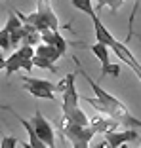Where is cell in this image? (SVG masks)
I'll use <instances>...</instances> for the list:
<instances>
[{
  "label": "cell",
  "instance_id": "obj_13",
  "mask_svg": "<svg viewBox=\"0 0 141 148\" xmlns=\"http://www.w3.org/2000/svg\"><path fill=\"white\" fill-rule=\"evenodd\" d=\"M4 29L10 32V38H12V46H17V44L21 42V38H23V23L19 21V17L15 15V12L10 13L8 23H6Z\"/></svg>",
  "mask_w": 141,
  "mask_h": 148
},
{
  "label": "cell",
  "instance_id": "obj_24",
  "mask_svg": "<svg viewBox=\"0 0 141 148\" xmlns=\"http://www.w3.org/2000/svg\"><path fill=\"white\" fill-rule=\"evenodd\" d=\"M21 146H23V148H32V146H31L29 143H21Z\"/></svg>",
  "mask_w": 141,
  "mask_h": 148
},
{
  "label": "cell",
  "instance_id": "obj_2",
  "mask_svg": "<svg viewBox=\"0 0 141 148\" xmlns=\"http://www.w3.org/2000/svg\"><path fill=\"white\" fill-rule=\"evenodd\" d=\"M76 72H70L67 74L63 80H59L55 84V91H61L63 93V99H61V108H63V116L69 118L73 123L76 125H90V118L88 114L80 108L78 101H80V95L76 91Z\"/></svg>",
  "mask_w": 141,
  "mask_h": 148
},
{
  "label": "cell",
  "instance_id": "obj_15",
  "mask_svg": "<svg viewBox=\"0 0 141 148\" xmlns=\"http://www.w3.org/2000/svg\"><path fill=\"white\" fill-rule=\"evenodd\" d=\"M13 116L17 118V120H19V123H21V125L25 127L27 135H29V144H31L32 148H48V146H46L44 143H42V140L38 139V137H36V133H35V129H32V125H31V122H29V120H25V118L17 116L15 112H13Z\"/></svg>",
  "mask_w": 141,
  "mask_h": 148
},
{
  "label": "cell",
  "instance_id": "obj_25",
  "mask_svg": "<svg viewBox=\"0 0 141 148\" xmlns=\"http://www.w3.org/2000/svg\"><path fill=\"white\" fill-rule=\"evenodd\" d=\"M133 2H135V4H139V0H133Z\"/></svg>",
  "mask_w": 141,
  "mask_h": 148
},
{
  "label": "cell",
  "instance_id": "obj_6",
  "mask_svg": "<svg viewBox=\"0 0 141 148\" xmlns=\"http://www.w3.org/2000/svg\"><path fill=\"white\" fill-rule=\"evenodd\" d=\"M29 122H31L36 137H38L46 146H48V148H55V133H53V127H52V123L42 116V112H40L38 108H36V112L31 116Z\"/></svg>",
  "mask_w": 141,
  "mask_h": 148
},
{
  "label": "cell",
  "instance_id": "obj_21",
  "mask_svg": "<svg viewBox=\"0 0 141 148\" xmlns=\"http://www.w3.org/2000/svg\"><path fill=\"white\" fill-rule=\"evenodd\" d=\"M93 148H111V146H109V143H107V140L103 139V140H99V143H97Z\"/></svg>",
  "mask_w": 141,
  "mask_h": 148
},
{
  "label": "cell",
  "instance_id": "obj_14",
  "mask_svg": "<svg viewBox=\"0 0 141 148\" xmlns=\"http://www.w3.org/2000/svg\"><path fill=\"white\" fill-rule=\"evenodd\" d=\"M35 55H38V57H42V59H46V61H50V63H55L61 59V53H59V49L57 48H53V46H48V44H38L35 48Z\"/></svg>",
  "mask_w": 141,
  "mask_h": 148
},
{
  "label": "cell",
  "instance_id": "obj_16",
  "mask_svg": "<svg viewBox=\"0 0 141 148\" xmlns=\"http://www.w3.org/2000/svg\"><path fill=\"white\" fill-rule=\"evenodd\" d=\"M70 4L75 6L76 10L84 12L86 15H90V17H93V15H95V10H93V0H70Z\"/></svg>",
  "mask_w": 141,
  "mask_h": 148
},
{
  "label": "cell",
  "instance_id": "obj_19",
  "mask_svg": "<svg viewBox=\"0 0 141 148\" xmlns=\"http://www.w3.org/2000/svg\"><path fill=\"white\" fill-rule=\"evenodd\" d=\"M0 48L6 51L12 48V38H10V32L6 29H0Z\"/></svg>",
  "mask_w": 141,
  "mask_h": 148
},
{
  "label": "cell",
  "instance_id": "obj_11",
  "mask_svg": "<svg viewBox=\"0 0 141 148\" xmlns=\"http://www.w3.org/2000/svg\"><path fill=\"white\" fill-rule=\"evenodd\" d=\"M92 21H93V32H95V40H97V44H103V46H107V48L111 49V46L116 42V38L113 36V32H111L109 29H107V27L101 23L99 15H93Z\"/></svg>",
  "mask_w": 141,
  "mask_h": 148
},
{
  "label": "cell",
  "instance_id": "obj_8",
  "mask_svg": "<svg viewBox=\"0 0 141 148\" xmlns=\"http://www.w3.org/2000/svg\"><path fill=\"white\" fill-rule=\"evenodd\" d=\"M111 49H113V53H115V55L118 57L120 61H124L126 65L130 66V69L133 70V74H135L137 78H139V82H141V63L137 61L135 55H133V53L128 49V46L116 40V42L113 44V46H111Z\"/></svg>",
  "mask_w": 141,
  "mask_h": 148
},
{
  "label": "cell",
  "instance_id": "obj_5",
  "mask_svg": "<svg viewBox=\"0 0 141 148\" xmlns=\"http://www.w3.org/2000/svg\"><path fill=\"white\" fill-rule=\"evenodd\" d=\"M21 82H23V89L29 91L36 99H48V101L55 99V84L42 78H31V76H23Z\"/></svg>",
  "mask_w": 141,
  "mask_h": 148
},
{
  "label": "cell",
  "instance_id": "obj_17",
  "mask_svg": "<svg viewBox=\"0 0 141 148\" xmlns=\"http://www.w3.org/2000/svg\"><path fill=\"white\" fill-rule=\"evenodd\" d=\"M122 4H124V0H93V10H103L105 6H109L113 12H118L120 8H122Z\"/></svg>",
  "mask_w": 141,
  "mask_h": 148
},
{
  "label": "cell",
  "instance_id": "obj_26",
  "mask_svg": "<svg viewBox=\"0 0 141 148\" xmlns=\"http://www.w3.org/2000/svg\"><path fill=\"white\" fill-rule=\"evenodd\" d=\"M139 140H141V139H139Z\"/></svg>",
  "mask_w": 141,
  "mask_h": 148
},
{
  "label": "cell",
  "instance_id": "obj_10",
  "mask_svg": "<svg viewBox=\"0 0 141 148\" xmlns=\"http://www.w3.org/2000/svg\"><path fill=\"white\" fill-rule=\"evenodd\" d=\"M103 139L109 143L111 148H118L122 144H128L130 140H139V133L133 129H126V131H113V133H107L103 135Z\"/></svg>",
  "mask_w": 141,
  "mask_h": 148
},
{
  "label": "cell",
  "instance_id": "obj_9",
  "mask_svg": "<svg viewBox=\"0 0 141 148\" xmlns=\"http://www.w3.org/2000/svg\"><path fill=\"white\" fill-rule=\"evenodd\" d=\"M90 127H92L95 133H103V135H107V133L118 131L120 123L115 122L113 118L105 116V114H95V116L90 118Z\"/></svg>",
  "mask_w": 141,
  "mask_h": 148
},
{
  "label": "cell",
  "instance_id": "obj_18",
  "mask_svg": "<svg viewBox=\"0 0 141 148\" xmlns=\"http://www.w3.org/2000/svg\"><path fill=\"white\" fill-rule=\"evenodd\" d=\"M32 65H35L36 69L48 70V72H57V66L53 65V63L46 61V59H42V57H38V55H35V57H32Z\"/></svg>",
  "mask_w": 141,
  "mask_h": 148
},
{
  "label": "cell",
  "instance_id": "obj_23",
  "mask_svg": "<svg viewBox=\"0 0 141 148\" xmlns=\"http://www.w3.org/2000/svg\"><path fill=\"white\" fill-rule=\"evenodd\" d=\"M0 70H6V59L0 55Z\"/></svg>",
  "mask_w": 141,
  "mask_h": 148
},
{
  "label": "cell",
  "instance_id": "obj_3",
  "mask_svg": "<svg viewBox=\"0 0 141 148\" xmlns=\"http://www.w3.org/2000/svg\"><path fill=\"white\" fill-rule=\"evenodd\" d=\"M15 12V10H13ZM15 15L19 17V21L23 25H31L35 27L38 32H44V31H59V19L57 15L53 13L52 6L48 8H36L32 13H19L15 12Z\"/></svg>",
  "mask_w": 141,
  "mask_h": 148
},
{
  "label": "cell",
  "instance_id": "obj_12",
  "mask_svg": "<svg viewBox=\"0 0 141 148\" xmlns=\"http://www.w3.org/2000/svg\"><path fill=\"white\" fill-rule=\"evenodd\" d=\"M32 61H29V59H23L21 53L19 51H13L12 55L6 59V74L8 76H12V74H15L17 70H32Z\"/></svg>",
  "mask_w": 141,
  "mask_h": 148
},
{
  "label": "cell",
  "instance_id": "obj_1",
  "mask_svg": "<svg viewBox=\"0 0 141 148\" xmlns=\"http://www.w3.org/2000/svg\"><path fill=\"white\" fill-rule=\"evenodd\" d=\"M75 63L78 65L76 59H75ZM78 72L86 78V82L90 84V87H92V91H93V97H82V101H88L90 105L97 110V114H105V116L113 118V120L118 122L120 125H126V129L141 127V122L137 120L135 116H132V112L122 105V101H118L115 95H111L109 91H105L101 86H97L80 65H78Z\"/></svg>",
  "mask_w": 141,
  "mask_h": 148
},
{
  "label": "cell",
  "instance_id": "obj_7",
  "mask_svg": "<svg viewBox=\"0 0 141 148\" xmlns=\"http://www.w3.org/2000/svg\"><path fill=\"white\" fill-rule=\"evenodd\" d=\"M92 53L95 55V59L99 63H101V76H109V74H113V76H120V65H113L111 63V55H109V48L107 46H103V44H93L92 46Z\"/></svg>",
  "mask_w": 141,
  "mask_h": 148
},
{
  "label": "cell",
  "instance_id": "obj_4",
  "mask_svg": "<svg viewBox=\"0 0 141 148\" xmlns=\"http://www.w3.org/2000/svg\"><path fill=\"white\" fill-rule=\"evenodd\" d=\"M59 131L63 133L65 139L70 140L73 148H90L92 139L97 135L90 125H76L65 116H61V120H59Z\"/></svg>",
  "mask_w": 141,
  "mask_h": 148
},
{
  "label": "cell",
  "instance_id": "obj_22",
  "mask_svg": "<svg viewBox=\"0 0 141 148\" xmlns=\"http://www.w3.org/2000/svg\"><path fill=\"white\" fill-rule=\"evenodd\" d=\"M50 2H52V0H38V6H40V8H48Z\"/></svg>",
  "mask_w": 141,
  "mask_h": 148
},
{
  "label": "cell",
  "instance_id": "obj_20",
  "mask_svg": "<svg viewBox=\"0 0 141 148\" xmlns=\"http://www.w3.org/2000/svg\"><path fill=\"white\" fill-rule=\"evenodd\" d=\"M19 144V140L15 137H4L2 143H0V148H15Z\"/></svg>",
  "mask_w": 141,
  "mask_h": 148
}]
</instances>
